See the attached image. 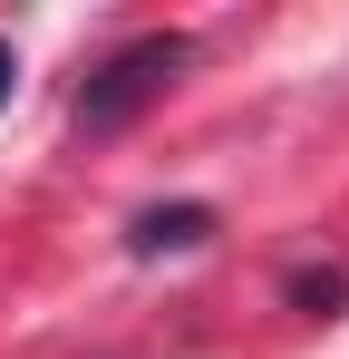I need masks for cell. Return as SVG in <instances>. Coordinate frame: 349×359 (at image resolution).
Here are the masks:
<instances>
[{
    "mask_svg": "<svg viewBox=\"0 0 349 359\" xmlns=\"http://www.w3.org/2000/svg\"><path fill=\"white\" fill-rule=\"evenodd\" d=\"M184 59H194V49H184L174 29H165V39H126V49H116V59L78 88V107H68V117H78V136H116L126 117H146L174 78H184Z\"/></svg>",
    "mask_w": 349,
    "mask_h": 359,
    "instance_id": "obj_1",
    "label": "cell"
},
{
    "mask_svg": "<svg viewBox=\"0 0 349 359\" xmlns=\"http://www.w3.org/2000/svg\"><path fill=\"white\" fill-rule=\"evenodd\" d=\"M126 243L156 262V252H194V243H214V204H156V214H136Z\"/></svg>",
    "mask_w": 349,
    "mask_h": 359,
    "instance_id": "obj_2",
    "label": "cell"
},
{
    "mask_svg": "<svg viewBox=\"0 0 349 359\" xmlns=\"http://www.w3.org/2000/svg\"><path fill=\"white\" fill-rule=\"evenodd\" d=\"M291 301L330 320V311H340V301H349V282H340V272H291Z\"/></svg>",
    "mask_w": 349,
    "mask_h": 359,
    "instance_id": "obj_3",
    "label": "cell"
},
{
    "mask_svg": "<svg viewBox=\"0 0 349 359\" xmlns=\"http://www.w3.org/2000/svg\"><path fill=\"white\" fill-rule=\"evenodd\" d=\"M10 88H20V49L0 39V107H10Z\"/></svg>",
    "mask_w": 349,
    "mask_h": 359,
    "instance_id": "obj_4",
    "label": "cell"
}]
</instances>
